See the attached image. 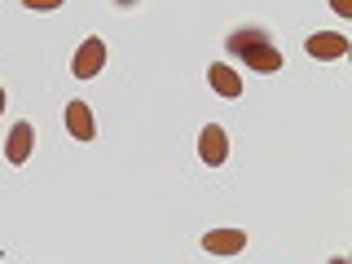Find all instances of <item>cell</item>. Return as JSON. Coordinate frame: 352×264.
<instances>
[{
  "label": "cell",
  "mask_w": 352,
  "mask_h": 264,
  "mask_svg": "<svg viewBox=\"0 0 352 264\" xmlns=\"http://www.w3.org/2000/svg\"><path fill=\"white\" fill-rule=\"evenodd\" d=\"M229 53L247 62V71H260V75L282 71V49H273L264 31H234L229 36Z\"/></svg>",
  "instance_id": "1"
},
{
  "label": "cell",
  "mask_w": 352,
  "mask_h": 264,
  "mask_svg": "<svg viewBox=\"0 0 352 264\" xmlns=\"http://www.w3.org/2000/svg\"><path fill=\"white\" fill-rule=\"evenodd\" d=\"M106 66V40L102 36H88L80 49H75V58H71V71L80 75V80H93L97 71Z\"/></svg>",
  "instance_id": "2"
},
{
  "label": "cell",
  "mask_w": 352,
  "mask_h": 264,
  "mask_svg": "<svg viewBox=\"0 0 352 264\" xmlns=\"http://www.w3.org/2000/svg\"><path fill=\"white\" fill-rule=\"evenodd\" d=\"M229 154V141H225V128L220 124H207L203 132H198V159L207 163V168H220Z\"/></svg>",
  "instance_id": "3"
},
{
  "label": "cell",
  "mask_w": 352,
  "mask_h": 264,
  "mask_svg": "<svg viewBox=\"0 0 352 264\" xmlns=\"http://www.w3.org/2000/svg\"><path fill=\"white\" fill-rule=\"evenodd\" d=\"M304 49H308V58L335 62V58H344V53H348V36H339V31H317V36L304 40Z\"/></svg>",
  "instance_id": "4"
},
{
  "label": "cell",
  "mask_w": 352,
  "mask_h": 264,
  "mask_svg": "<svg viewBox=\"0 0 352 264\" xmlns=\"http://www.w3.org/2000/svg\"><path fill=\"white\" fill-rule=\"evenodd\" d=\"M242 247H247V234H242V229H212V234H203L207 256H238Z\"/></svg>",
  "instance_id": "5"
},
{
  "label": "cell",
  "mask_w": 352,
  "mask_h": 264,
  "mask_svg": "<svg viewBox=\"0 0 352 264\" xmlns=\"http://www.w3.org/2000/svg\"><path fill=\"white\" fill-rule=\"evenodd\" d=\"M31 150H36V128L22 119V124L9 128V146H5V154H9V163H18V168H22V163L31 159Z\"/></svg>",
  "instance_id": "6"
},
{
  "label": "cell",
  "mask_w": 352,
  "mask_h": 264,
  "mask_svg": "<svg viewBox=\"0 0 352 264\" xmlns=\"http://www.w3.org/2000/svg\"><path fill=\"white\" fill-rule=\"evenodd\" d=\"M207 84H212L220 97H238L242 93V75L234 71V66H225V62H212V66H207Z\"/></svg>",
  "instance_id": "7"
},
{
  "label": "cell",
  "mask_w": 352,
  "mask_h": 264,
  "mask_svg": "<svg viewBox=\"0 0 352 264\" xmlns=\"http://www.w3.org/2000/svg\"><path fill=\"white\" fill-rule=\"evenodd\" d=\"M66 128H71L75 141H93V132H97L93 110H88L84 102H71V106H66Z\"/></svg>",
  "instance_id": "8"
},
{
  "label": "cell",
  "mask_w": 352,
  "mask_h": 264,
  "mask_svg": "<svg viewBox=\"0 0 352 264\" xmlns=\"http://www.w3.org/2000/svg\"><path fill=\"white\" fill-rule=\"evenodd\" d=\"M22 5H27V9H58L62 0H22Z\"/></svg>",
  "instance_id": "9"
},
{
  "label": "cell",
  "mask_w": 352,
  "mask_h": 264,
  "mask_svg": "<svg viewBox=\"0 0 352 264\" xmlns=\"http://www.w3.org/2000/svg\"><path fill=\"white\" fill-rule=\"evenodd\" d=\"M330 9H335V14H344V18H348V14H352V0H330Z\"/></svg>",
  "instance_id": "10"
},
{
  "label": "cell",
  "mask_w": 352,
  "mask_h": 264,
  "mask_svg": "<svg viewBox=\"0 0 352 264\" xmlns=\"http://www.w3.org/2000/svg\"><path fill=\"white\" fill-rule=\"evenodd\" d=\"M0 110H5V88H0Z\"/></svg>",
  "instance_id": "11"
},
{
  "label": "cell",
  "mask_w": 352,
  "mask_h": 264,
  "mask_svg": "<svg viewBox=\"0 0 352 264\" xmlns=\"http://www.w3.org/2000/svg\"><path fill=\"white\" fill-rule=\"evenodd\" d=\"M115 5H137V0H115Z\"/></svg>",
  "instance_id": "12"
}]
</instances>
